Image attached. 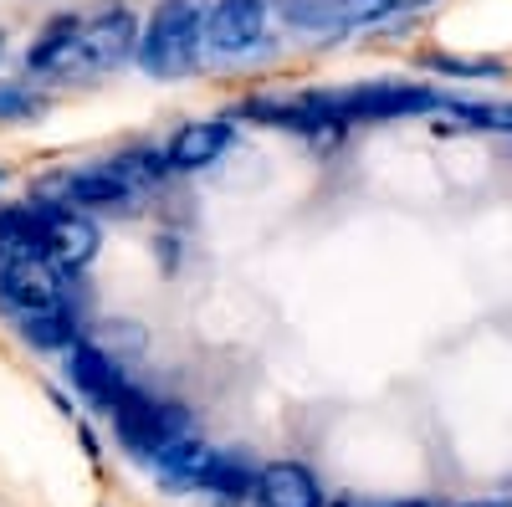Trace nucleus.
Returning <instances> with one entry per match:
<instances>
[{
    "label": "nucleus",
    "instance_id": "nucleus-1",
    "mask_svg": "<svg viewBox=\"0 0 512 507\" xmlns=\"http://www.w3.org/2000/svg\"><path fill=\"white\" fill-rule=\"evenodd\" d=\"M303 103L328 118L333 129H349V123H395V118H425L441 108V93L425 88V82H359V88H338V93H303Z\"/></svg>",
    "mask_w": 512,
    "mask_h": 507
},
{
    "label": "nucleus",
    "instance_id": "nucleus-2",
    "mask_svg": "<svg viewBox=\"0 0 512 507\" xmlns=\"http://www.w3.org/2000/svg\"><path fill=\"white\" fill-rule=\"evenodd\" d=\"M200 41H205V11L200 0H159L149 26L139 31V67L149 77H185L200 57Z\"/></svg>",
    "mask_w": 512,
    "mask_h": 507
},
{
    "label": "nucleus",
    "instance_id": "nucleus-3",
    "mask_svg": "<svg viewBox=\"0 0 512 507\" xmlns=\"http://www.w3.org/2000/svg\"><path fill=\"white\" fill-rule=\"evenodd\" d=\"M108 420H113V431H118L123 451H134L139 461H154L175 436H185V410H180V405H169V400L144 395L139 385L113 405Z\"/></svg>",
    "mask_w": 512,
    "mask_h": 507
},
{
    "label": "nucleus",
    "instance_id": "nucleus-4",
    "mask_svg": "<svg viewBox=\"0 0 512 507\" xmlns=\"http://www.w3.org/2000/svg\"><path fill=\"white\" fill-rule=\"evenodd\" d=\"M0 308L11 318L67 308V272L47 257H6L0 262Z\"/></svg>",
    "mask_w": 512,
    "mask_h": 507
},
{
    "label": "nucleus",
    "instance_id": "nucleus-5",
    "mask_svg": "<svg viewBox=\"0 0 512 507\" xmlns=\"http://www.w3.org/2000/svg\"><path fill=\"white\" fill-rule=\"evenodd\" d=\"M139 47V21L128 6H103L93 16H82V31H77V52H72V67L67 72H108L118 62H128Z\"/></svg>",
    "mask_w": 512,
    "mask_h": 507
},
{
    "label": "nucleus",
    "instance_id": "nucleus-6",
    "mask_svg": "<svg viewBox=\"0 0 512 507\" xmlns=\"http://www.w3.org/2000/svg\"><path fill=\"white\" fill-rule=\"evenodd\" d=\"M67 379L77 385V395L88 400L93 410H103V415H113V405L134 390V379L123 374V364L108 349L88 344V338H77V344L67 349Z\"/></svg>",
    "mask_w": 512,
    "mask_h": 507
},
{
    "label": "nucleus",
    "instance_id": "nucleus-7",
    "mask_svg": "<svg viewBox=\"0 0 512 507\" xmlns=\"http://www.w3.org/2000/svg\"><path fill=\"white\" fill-rule=\"evenodd\" d=\"M41 241H47V262L62 267L67 277L82 272L98 257V226L72 205H47L41 210Z\"/></svg>",
    "mask_w": 512,
    "mask_h": 507
},
{
    "label": "nucleus",
    "instance_id": "nucleus-8",
    "mask_svg": "<svg viewBox=\"0 0 512 507\" xmlns=\"http://www.w3.org/2000/svg\"><path fill=\"white\" fill-rule=\"evenodd\" d=\"M139 185L123 175L118 159H103V164H82V169H67V200L72 210H134L139 205Z\"/></svg>",
    "mask_w": 512,
    "mask_h": 507
},
{
    "label": "nucleus",
    "instance_id": "nucleus-9",
    "mask_svg": "<svg viewBox=\"0 0 512 507\" xmlns=\"http://www.w3.org/2000/svg\"><path fill=\"white\" fill-rule=\"evenodd\" d=\"M267 36V0H216L205 16V41L221 57H241Z\"/></svg>",
    "mask_w": 512,
    "mask_h": 507
},
{
    "label": "nucleus",
    "instance_id": "nucleus-10",
    "mask_svg": "<svg viewBox=\"0 0 512 507\" xmlns=\"http://www.w3.org/2000/svg\"><path fill=\"white\" fill-rule=\"evenodd\" d=\"M256 507H323V487L303 461H272L256 472Z\"/></svg>",
    "mask_w": 512,
    "mask_h": 507
},
{
    "label": "nucleus",
    "instance_id": "nucleus-11",
    "mask_svg": "<svg viewBox=\"0 0 512 507\" xmlns=\"http://www.w3.org/2000/svg\"><path fill=\"white\" fill-rule=\"evenodd\" d=\"M216 446H205L200 436H175V441H169L154 461H149V467L164 477V487H175V492H200L205 487V477H210V467H216Z\"/></svg>",
    "mask_w": 512,
    "mask_h": 507
},
{
    "label": "nucleus",
    "instance_id": "nucleus-12",
    "mask_svg": "<svg viewBox=\"0 0 512 507\" xmlns=\"http://www.w3.org/2000/svg\"><path fill=\"white\" fill-rule=\"evenodd\" d=\"M226 149H231V123H221V118H205V123H185V129L164 144V159H169V169H180V175H190V169L216 164Z\"/></svg>",
    "mask_w": 512,
    "mask_h": 507
},
{
    "label": "nucleus",
    "instance_id": "nucleus-13",
    "mask_svg": "<svg viewBox=\"0 0 512 507\" xmlns=\"http://www.w3.org/2000/svg\"><path fill=\"white\" fill-rule=\"evenodd\" d=\"M436 134H512V103H472V98H441L431 113Z\"/></svg>",
    "mask_w": 512,
    "mask_h": 507
},
{
    "label": "nucleus",
    "instance_id": "nucleus-14",
    "mask_svg": "<svg viewBox=\"0 0 512 507\" xmlns=\"http://www.w3.org/2000/svg\"><path fill=\"white\" fill-rule=\"evenodd\" d=\"M77 31H82V16L47 21V31H41L31 41V52H26V72H57V77H67L72 52H77Z\"/></svg>",
    "mask_w": 512,
    "mask_h": 507
},
{
    "label": "nucleus",
    "instance_id": "nucleus-15",
    "mask_svg": "<svg viewBox=\"0 0 512 507\" xmlns=\"http://www.w3.org/2000/svg\"><path fill=\"white\" fill-rule=\"evenodd\" d=\"M200 492H210L221 507H241V502H251V492H256V467H251L246 456H236V451H221Z\"/></svg>",
    "mask_w": 512,
    "mask_h": 507
},
{
    "label": "nucleus",
    "instance_id": "nucleus-16",
    "mask_svg": "<svg viewBox=\"0 0 512 507\" xmlns=\"http://www.w3.org/2000/svg\"><path fill=\"white\" fill-rule=\"evenodd\" d=\"M16 328H21L26 344H36V349H62V354L82 338L72 308H57V313H26V318H16Z\"/></svg>",
    "mask_w": 512,
    "mask_h": 507
},
{
    "label": "nucleus",
    "instance_id": "nucleus-17",
    "mask_svg": "<svg viewBox=\"0 0 512 507\" xmlns=\"http://www.w3.org/2000/svg\"><path fill=\"white\" fill-rule=\"evenodd\" d=\"M282 16L297 31H338L349 26V0H282Z\"/></svg>",
    "mask_w": 512,
    "mask_h": 507
},
{
    "label": "nucleus",
    "instance_id": "nucleus-18",
    "mask_svg": "<svg viewBox=\"0 0 512 507\" xmlns=\"http://www.w3.org/2000/svg\"><path fill=\"white\" fill-rule=\"evenodd\" d=\"M425 67L441 77H507L497 57H451V52H425Z\"/></svg>",
    "mask_w": 512,
    "mask_h": 507
},
{
    "label": "nucleus",
    "instance_id": "nucleus-19",
    "mask_svg": "<svg viewBox=\"0 0 512 507\" xmlns=\"http://www.w3.org/2000/svg\"><path fill=\"white\" fill-rule=\"evenodd\" d=\"M41 108L47 103H41L36 93H26V88H0V118H36Z\"/></svg>",
    "mask_w": 512,
    "mask_h": 507
},
{
    "label": "nucleus",
    "instance_id": "nucleus-20",
    "mask_svg": "<svg viewBox=\"0 0 512 507\" xmlns=\"http://www.w3.org/2000/svg\"><path fill=\"white\" fill-rule=\"evenodd\" d=\"M415 6H425V0H379L384 16H390V11H415Z\"/></svg>",
    "mask_w": 512,
    "mask_h": 507
},
{
    "label": "nucleus",
    "instance_id": "nucleus-21",
    "mask_svg": "<svg viewBox=\"0 0 512 507\" xmlns=\"http://www.w3.org/2000/svg\"><path fill=\"white\" fill-rule=\"evenodd\" d=\"M461 507H507V502H461Z\"/></svg>",
    "mask_w": 512,
    "mask_h": 507
},
{
    "label": "nucleus",
    "instance_id": "nucleus-22",
    "mask_svg": "<svg viewBox=\"0 0 512 507\" xmlns=\"http://www.w3.org/2000/svg\"><path fill=\"white\" fill-rule=\"evenodd\" d=\"M323 507H354V502H323Z\"/></svg>",
    "mask_w": 512,
    "mask_h": 507
},
{
    "label": "nucleus",
    "instance_id": "nucleus-23",
    "mask_svg": "<svg viewBox=\"0 0 512 507\" xmlns=\"http://www.w3.org/2000/svg\"><path fill=\"white\" fill-rule=\"evenodd\" d=\"M0 185H6V169H0Z\"/></svg>",
    "mask_w": 512,
    "mask_h": 507
}]
</instances>
